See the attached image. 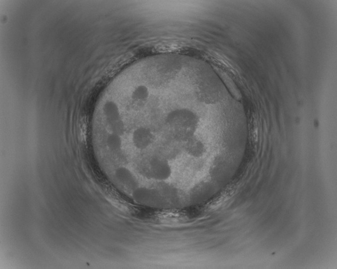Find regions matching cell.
<instances>
[{
  "instance_id": "6da1fadb",
  "label": "cell",
  "mask_w": 337,
  "mask_h": 269,
  "mask_svg": "<svg viewBox=\"0 0 337 269\" xmlns=\"http://www.w3.org/2000/svg\"><path fill=\"white\" fill-rule=\"evenodd\" d=\"M151 140L152 134L146 128H138L133 132L132 141L134 145L138 148L146 147L150 144Z\"/></svg>"
}]
</instances>
